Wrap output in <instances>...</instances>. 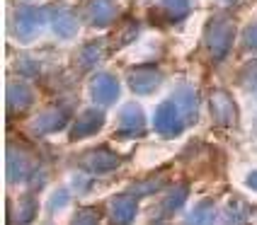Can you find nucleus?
Instances as JSON below:
<instances>
[{
  "label": "nucleus",
  "mask_w": 257,
  "mask_h": 225,
  "mask_svg": "<svg viewBox=\"0 0 257 225\" xmlns=\"http://www.w3.org/2000/svg\"><path fill=\"white\" fill-rule=\"evenodd\" d=\"M233 37H235L233 20H230V17H223V15L214 17V20L209 22V27H206V37H204L209 56L214 58V61L226 58V54L230 51V44H233Z\"/></svg>",
  "instance_id": "f257e3e1"
},
{
  "label": "nucleus",
  "mask_w": 257,
  "mask_h": 225,
  "mask_svg": "<svg viewBox=\"0 0 257 225\" xmlns=\"http://www.w3.org/2000/svg\"><path fill=\"white\" fill-rule=\"evenodd\" d=\"M153 126H156V131L160 136L175 138V136H180L182 128H185V116L180 112V107L170 99V102H163L156 109V114H153Z\"/></svg>",
  "instance_id": "f03ea898"
},
{
  "label": "nucleus",
  "mask_w": 257,
  "mask_h": 225,
  "mask_svg": "<svg viewBox=\"0 0 257 225\" xmlns=\"http://www.w3.org/2000/svg\"><path fill=\"white\" fill-rule=\"evenodd\" d=\"M209 112H211V119H214L216 126L221 128H230L238 124V109H235V102L226 90H216L211 92V99H209Z\"/></svg>",
  "instance_id": "7ed1b4c3"
},
{
  "label": "nucleus",
  "mask_w": 257,
  "mask_h": 225,
  "mask_svg": "<svg viewBox=\"0 0 257 225\" xmlns=\"http://www.w3.org/2000/svg\"><path fill=\"white\" fill-rule=\"evenodd\" d=\"M46 22H49L46 10H42V8H22V10L15 13V34L27 42Z\"/></svg>",
  "instance_id": "20e7f679"
},
{
  "label": "nucleus",
  "mask_w": 257,
  "mask_h": 225,
  "mask_svg": "<svg viewBox=\"0 0 257 225\" xmlns=\"http://www.w3.org/2000/svg\"><path fill=\"white\" fill-rule=\"evenodd\" d=\"M90 97L100 107L114 104L116 97H119V83H116V78H112L109 73H97L92 78V83H90Z\"/></svg>",
  "instance_id": "39448f33"
},
{
  "label": "nucleus",
  "mask_w": 257,
  "mask_h": 225,
  "mask_svg": "<svg viewBox=\"0 0 257 225\" xmlns=\"http://www.w3.org/2000/svg\"><path fill=\"white\" fill-rule=\"evenodd\" d=\"M80 167L90 174H104V172H112L119 167V157L107 148H95L80 157Z\"/></svg>",
  "instance_id": "423d86ee"
},
{
  "label": "nucleus",
  "mask_w": 257,
  "mask_h": 225,
  "mask_svg": "<svg viewBox=\"0 0 257 225\" xmlns=\"http://www.w3.org/2000/svg\"><path fill=\"white\" fill-rule=\"evenodd\" d=\"M136 196L134 194H119L109 201V218L112 225H131L136 218Z\"/></svg>",
  "instance_id": "0eeeda50"
},
{
  "label": "nucleus",
  "mask_w": 257,
  "mask_h": 225,
  "mask_svg": "<svg viewBox=\"0 0 257 225\" xmlns=\"http://www.w3.org/2000/svg\"><path fill=\"white\" fill-rule=\"evenodd\" d=\"M116 126H119V136H141L143 126H146L141 107H139V104H126V107L119 112Z\"/></svg>",
  "instance_id": "6e6552de"
},
{
  "label": "nucleus",
  "mask_w": 257,
  "mask_h": 225,
  "mask_svg": "<svg viewBox=\"0 0 257 225\" xmlns=\"http://www.w3.org/2000/svg\"><path fill=\"white\" fill-rule=\"evenodd\" d=\"M160 83H163V75L156 68H136L128 73V85L139 95H151Z\"/></svg>",
  "instance_id": "1a4fd4ad"
},
{
  "label": "nucleus",
  "mask_w": 257,
  "mask_h": 225,
  "mask_svg": "<svg viewBox=\"0 0 257 225\" xmlns=\"http://www.w3.org/2000/svg\"><path fill=\"white\" fill-rule=\"evenodd\" d=\"M102 124H104V116H102V112L87 109V112H83L78 119H75V124H73V128H71V138H73V141L87 138V136H92L95 131H100Z\"/></svg>",
  "instance_id": "9d476101"
},
{
  "label": "nucleus",
  "mask_w": 257,
  "mask_h": 225,
  "mask_svg": "<svg viewBox=\"0 0 257 225\" xmlns=\"http://www.w3.org/2000/svg\"><path fill=\"white\" fill-rule=\"evenodd\" d=\"M46 15H49V22H51V27H54V32H56L58 37L71 39L73 34H75L78 22H75V15L71 10H66V8H49Z\"/></svg>",
  "instance_id": "9b49d317"
},
{
  "label": "nucleus",
  "mask_w": 257,
  "mask_h": 225,
  "mask_svg": "<svg viewBox=\"0 0 257 225\" xmlns=\"http://www.w3.org/2000/svg\"><path fill=\"white\" fill-rule=\"evenodd\" d=\"M116 5L114 0H90L87 3V20L95 27H107L114 22Z\"/></svg>",
  "instance_id": "f8f14e48"
},
{
  "label": "nucleus",
  "mask_w": 257,
  "mask_h": 225,
  "mask_svg": "<svg viewBox=\"0 0 257 225\" xmlns=\"http://www.w3.org/2000/svg\"><path fill=\"white\" fill-rule=\"evenodd\" d=\"M68 124V112L66 109H49V112H44L37 116V121H34V131L37 133H51V131H58V128H63Z\"/></svg>",
  "instance_id": "ddd939ff"
},
{
  "label": "nucleus",
  "mask_w": 257,
  "mask_h": 225,
  "mask_svg": "<svg viewBox=\"0 0 257 225\" xmlns=\"http://www.w3.org/2000/svg\"><path fill=\"white\" fill-rule=\"evenodd\" d=\"M172 102L180 107V112H182V116H185V121H194V119H197L199 97H197V92H194L189 85L177 87V92H175V99H172Z\"/></svg>",
  "instance_id": "4468645a"
},
{
  "label": "nucleus",
  "mask_w": 257,
  "mask_h": 225,
  "mask_svg": "<svg viewBox=\"0 0 257 225\" xmlns=\"http://www.w3.org/2000/svg\"><path fill=\"white\" fill-rule=\"evenodd\" d=\"M34 169V165H32V160L29 157H25V155L15 153L13 148L8 150V179L10 182H22V179H27V174Z\"/></svg>",
  "instance_id": "2eb2a0df"
},
{
  "label": "nucleus",
  "mask_w": 257,
  "mask_h": 225,
  "mask_svg": "<svg viewBox=\"0 0 257 225\" xmlns=\"http://www.w3.org/2000/svg\"><path fill=\"white\" fill-rule=\"evenodd\" d=\"M32 99H34V95H32V90H29L27 85L13 83L8 87V107H10L13 112L15 109H17V112L29 109V107H32Z\"/></svg>",
  "instance_id": "dca6fc26"
},
{
  "label": "nucleus",
  "mask_w": 257,
  "mask_h": 225,
  "mask_svg": "<svg viewBox=\"0 0 257 225\" xmlns=\"http://www.w3.org/2000/svg\"><path fill=\"white\" fill-rule=\"evenodd\" d=\"M102 46H104L102 42H92V44H87V46H83V49H80V54H78V66H80L83 71H87V68H95V66L102 61V56H104Z\"/></svg>",
  "instance_id": "f3484780"
},
{
  "label": "nucleus",
  "mask_w": 257,
  "mask_h": 225,
  "mask_svg": "<svg viewBox=\"0 0 257 225\" xmlns=\"http://www.w3.org/2000/svg\"><path fill=\"white\" fill-rule=\"evenodd\" d=\"M214 223V203L211 201H201L197 203L189 218H187V225H211Z\"/></svg>",
  "instance_id": "a211bd4d"
},
{
  "label": "nucleus",
  "mask_w": 257,
  "mask_h": 225,
  "mask_svg": "<svg viewBox=\"0 0 257 225\" xmlns=\"http://www.w3.org/2000/svg\"><path fill=\"white\" fill-rule=\"evenodd\" d=\"M34 215H37V203H34V198L32 196H25L17 201V206H15V223L17 225H27L34 220Z\"/></svg>",
  "instance_id": "6ab92c4d"
},
{
  "label": "nucleus",
  "mask_w": 257,
  "mask_h": 225,
  "mask_svg": "<svg viewBox=\"0 0 257 225\" xmlns=\"http://www.w3.org/2000/svg\"><path fill=\"white\" fill-rule=\"evenodd\" d=\"M245 218H247V211H245L243 203H240V201H230L228 206H226V211H223L221 223L223 225H245Z\"/></svg>",
  "instance_id": "aec40b11"
},
{
  "label": "nucleus",
  "mask_w": 257,
  "mask_h": 225,
  "mask_svg": "<svg viewBox=\"0 0 257 225\" xmlns=\"http://www.w3.org/2000/svg\"><path fill=\"white\" fill-rule=\"evenodd\" d=\"M187 201V186L185 184H180V186H175L170 194H168V198L163 201V211L165 213H175L182 203Z\"/></svg>",
  "instance_id": "412c9836"
},
{
  "label": "nucleus",
  "mask_w": 257,
  "mask_h": 225,
  "mask_svg": "<svg viewBox=\"0 0 257 225\" xmlns=\"http://www.w3.org/2000/svg\"><path fill=\"white\" fill-rule=\"evenodd\" d=\"M189 10V0H163V13L168 15V20H180Z\"/></svg>",
  "instance_id": "4be33fe9"
},
{
  "label": "nucleus",
  "mask_w": 257,
  "mask_h": 225,
  "mask_svg": "<svg viewBox=\"0 0 257 225\" xmlns=\"http://www.w3.org/2000/svg\"><path fill=\"white\" fill-rule=\"evenodd\" d=\"M73 225H100V213L97 208H80L73 218Z\"/></svg>",
  "instance_id": "5701e85b"
},
{
  "label": "nucleus",
  "mask_w": 257,
  "mask_h": 225,
  "mask_svg": "<svg viewBox=\"0 0 257 225\" xmlns=\"http://www.w3.org/2000/svg\"><path fill=\"white\" fill-rule=\"evenodd\" d=\"M116 34H119V42H116L119 46H121V44H128L134 37H136V34H139V25H136L134 20H126L121 27L116 29Z\"/></svg>",
  "instance_id": "b1692460"
},
{
  "label": "nucleus",
  "mask_w": 257,
  "mask_h": 225,
  "mask_svg": "<svg viewBox=\"0 0 257 225\" xmlns=\"http://www.w3.org/2000/svg\"><path fill=\"white\" fill-rule=\"evenodd\" d=\"M240 83H243L247 90H255L257 92V61L243 68V73H240Z\"/></svg>",
  "instance_id": "393cba45"
},
{
  "label": "nucleus",
  "mask_w": 257,
  "mask_h": 225,
  "mask_svg": "<svg viewBox=\"0 0 257 225\" xmlns=\"http://www.w3.org/2000/svg\"><path fill=\"white\" fill-rule=\"evenodd\" d=\"M158 186H160V184H158V179H153V182H141V184H136V186L131 189V194H134V196H143V194L156 191Z\"/></svg>",
  "instance_id": "a878e982"
},
{
  "label": "nucleus",
  "mask_w": 257,
  "mask_h": 225,
  "mask_svg": "<svg viewBox=\"0 0 257 225\" xmlns=\"http://www.w3.org/2000/svg\"><path fill=\"white\" fill-rule=\"evenodd\" d=\"M243 39H245V46H247V49H252V51H257V22H252L250 27L245 29Z\"/></svg>",
  "instance_id": "bb28decb"
},
{
  "label": "nucleus",
  "mask_w": 257,
  "mask_h": 225,
  "mask_svg": "<svg viewBox=\"0 0 257 225\" xmlns=\"http://www.w3.org/2000/svg\"><path fill=\"white\" fill-rule=\"evenodd\" d=\"M66 201H68V191H63V189H61V191L54 194V198H51V208H61Z\"/></svg>",
  "instance_id": "cd10ccee"
},
{
  "label": "nucleus",
  "mask_w": 257,
  "mask_h": 225,
  "mask_svg": "<svg viewBox=\"0 0 257 225\" xmlns=\"http://www.w3.org/2000/svg\"><path fill=\"white\" fill-rule=\"evenodd\" d=\"M247 184H250V186H252V189L257 191V172H252V174L247 177Z\"/></svg>",
  "instance_id": "c85d7f7f"
}]
</instances>
